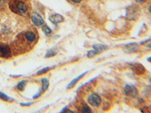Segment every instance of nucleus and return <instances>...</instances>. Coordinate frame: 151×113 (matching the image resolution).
<instances>
[{
	"mask_svg": "<svg viewBox=\"0 0 151 113\" xmlns=\"http://www.w3.org/2000/svg\"><path fill=\"white\" fill-rule=\"evenodd\" d=\"M123 90L125 95L131 98L136 97L137 96V94H138V91H137V88L132 84H125Z\"/></svg>",
	"mask_w": 151,
	"mask_h": 113,
	"instance_id": "nucleus-1",
	"label": "nucleus"
},
{
	"mask_svg": "<svg viewBox=\"0 0 151 113\" xmlns=\"http://www.w3.org/2000/svg\"><path fill=\"white\" fill-rule=\"evenodd\" d=\"M93 48H94V49L88 51L87 56L88 58H92V57H94L95 55L101 53L103 51H104V50H106V48H107V47H106V45H93Z\"/></svg>",
	"mask_w": 151,
	"mask_h": 113,
	"instance_id": "nucleus-2",
	"label": "nucleus"
},
{
	"mask_svg": "<svg viewBox=\"0 0 151 113\" xmlns=\"http://www.w3.org/2000/svg\"><path fill=\"white\" fill-rule=\"evenodd\" d=\"M87 100L88 103L92 106H98L101 104V97L97 94H89V96L87 98Z\"/></svg>",
	"mask_w": 151,
	"mask_h": 113,
	"instance_id": "nucleus-3",
	"label": "nucleus"
},
{
	"mask_svg": "<svg viewBox=\"0 0 151 113\" xmlns=\"http://www.w3.org/2000/svg\"><path fill=\"white\" fill-rule=\"evenodd\" d=\"M130 68L133 72L137 75H143L146 71V69L144 68L143 65H141L139 63H134V64H130Z\"/></svg>",
	"mask_w": 151,
	"mask_h": 113,
	"instance_id": "nucleus-4",
	"label": "nucleus"
},
{
	"mask_svg": "<svg viewBox=\"0 0 151 113\" xmlns=\"http://www.w3.org/2000/svg\"><path fill=\"white\" fill-rule=\"evenodd\" d=\"M124 51L128 54H132L137 52L139 50V45L135 42L129 43L127 45H125L123 48Z\"/></svg>",
	"mask_w": 151,
	"mask_h": 113,
	"instance_id": "nucleus-5",
	"label": "nucleus"
},
{
	"mask_svg": "<svg viewBox=\"0 0 151 113\" xmlns=\"http://www.w3.org/2000/svg\"><path fill=\"white\" fill-rule=\"evenodd\" d=\"M15 9L18 14H24L27 11V5L23 1H17L15 5Z\"/></svg>",
	"mask_w": 151,
	"mask_h": 113,
	"instance_id": "nucleus-6",
	"label": "nucleus"
},
{
	"mask_svg": "<svg viewBox=\"0 0 151 113\" xmlns=\"http://www.w3.org/2000/svg\"><path fill=\"white\" fill-rule=\"evenodd\" d=\"M31 20L36 26H42L44 24V20L40 14L36 12H33L30 15Z\"/></svg>",
	"mask_w": 151,
	"mask_h": 113,
	"instance_id": "nucleus-7",
	"label": "nucleus"
},
{
	"mask_svg": "<svg viewBox=\"0 0 151 113\" xmlns=\"http://www.w3.org/2000/svg\"><path fill=\"white\" fill-rule=\"evenodd\" d=\"M126 17L129 20H135L138 17V9L136 6H132V7H130V9H128L127 10Z\"/></svg>",
	"mask_w": 151,
	"mask_h": 113,
	"instance_id": "nucleus-8",
	"label": "nucleus"
},
{
	"mask_svg": "<svg viewBox=\"0 0 151 113\" xmlns=\"http://www.w3.org/2000/svg\"><path fill=\"white\" fill-rule=\"evenodd\" d=\"M0 56L3 58H9L11 56L10 47L7 45H0Z\"/></svg>",
	"mask_w": 151,
	"mask_h": 113,
	"instance_id": "nucleus-9",
	"label": "nucleus"
},
{
	"mask_svg": "<svg viewBox=\"0 0 151 113\" xmlns=\"http://www.w3.org/2000/svg\"><path fill=\"white\" fill-rule=\"evenodd\" d=\"M49 21L52 22V24H57L59 23H61L64 21V17H62L60 14H52L49 17Z\"/></svg>",
	"mask_w": 151,
	"mask_h": 113,
	"instance_id": "nucleus-10",
	"label": "nucleus"
},
{
	"mask_svg": "<svg viewBox=\"0 0 151 113\" xmlns=\"http://www.w3.org/2000/svg\"><path fill=\"white\" fill-rule=\"evenodd\" d=\"M86 73H87V72H83V73H82V74H81V75H79V76H77V77L75 78V79H73V80L70 82V84H69L68 85H67V89H71V88H73V87L74 86L76 85V83H77L78 82H79V79H82V78H83V76H84V75H86Z\"/></svg>",
	"mask_w": 151,
	"mask_h": 113,
	"instance_id": "nucleus-11",
	"label": "nucleus"
},
{
	"mask_svg": "<svg viewBox=\"0 0 151 113\" xmlns=\"http://www.w3.org/2000/svg\"><path fill=\"white\" fill-rule=\"evenodd\" d=\"M25 39L29 42H33L36 39V34L33 33V31H28L25 34Z\"/></svg>",
	"mask_w": 151,
	"mask_h": 113,
	"instance_id": "nucleus-12",
	"label": "nucleus"
},
{
	"mask_svg": "<svg viewBox=\"0 0 151 113\" xmlns=\"http://www.w3.org/2000/svg\"><path fill=\"white\" fill-rule=\"evenodd\" d=\"M41 84H42V91L44 92V91H45L47 89H48V86H49V82H48V79H46V78H43V79H42Z\"/></svg>",
	"mask_w": 151,
	"mask_h": 113,
	"instance_id": "nucleus-13",
	"label": "nucleus"
},
{
	"mask_svg": "<svg viewBox=\"0 0 151 113\" xmlns=\"http://www.w3.org/2000/svg\"><path fill=\"white\" fill-rule=\"evenodd\" d=\"M27 82V80H23L21 81V82H20L17 85V89H18L19 91H24L25 87H26Z\"/></svg>",
	"mask_w": 151,
	"mask_h": 113,
	"instance_id": "nucleus-14",
	"label": "nucleus"
},
{
	"mask_svg": "<svg viewBox=\"0 0 151 113\" xmlns=\"http://www.w3.org/2000/svg\"><path fill=\"white\" fill-rule=\"evenodd\" d=\"M0 99H2V100H3V101H12V100H13V99L9 97V96H7L6 94L1 92V91H0Z\"/></svg>",
	"mask_w": 151,
	"mask_h": 113,
	"instance_id": "nucleus-15",
	"label": "nucleus"
},
{
	"mask_svg": "<svg viewBox=\"0 0 151 113\" xmlns=\"http://www.w3.org/2000/svg\"><path fill=\"white\" fill-rule=\"evenodd\" d=\"M54 67H45V68L42 69H40V70H39L37 72V75H42V74H45V72H48L49 70H51V69H52Z\"/></svg>",
	"mask_w": 151,
	"mask_h": 113,
	"instance_id": "nucleus-16",
	"label": "nucleus"
},
{
	"mask_svg": "<svg viewBox=\"0 0 151 113\" xmlns=\"http://www.w3.org/2000/svg\"><path fill=\"white\" fill-rule=\"evenodd\" d=\"M42 30L44 32V33L46 35H49L52 33V29H50L49 27H48V26H47V25H43L42 26Z\"/></svg>",
	"mask_w": 151,
	"mask_h": 113,
	"instance_id": "nucleus-17",
	"label": "nucleus"
},
{
	"mask_svg": "<svg viewBox=\"0 0 151 113\" xmlns=\"http://www.w3.org/2000/svg\"><path fill=\"white\" fill-rule=\"evenodd\" d=\"M57 53H58V52H57V51H55L54 49H51V50H49L48 52H47L45 56V57H47V58H48V57H52V56H55Z\"/></svg>",
	"mask_w": 151,
	"mask_h": 113,
	"instance_id": "nucleus-18",
	"label": "nucleus"
},
{
	"mask_svg": "<svg viewBox=\"0 0 151 113\" xmlns=\"http://www.w3.org/2000/svg\"><path fill=\"white\" fill-rule=\"evenodd\" d=\"M141 44V45H144V46L146 47V48H148V49L151 50V39H147L146 40V41H142Z\"/></svg>",
	"mask_w": 151,
	"mask_h": 113,
	"instance_id": "nucleus-19",
	"label": "nucleus"
},
{
	"mask_svg": "<svg viewBox=\"0 0 151 113\" xmlns=\"http://www.w3.org/2000/svg\"><path fill=\"white\" fill-rule=\"evenodd\" d=\"M81 112H91V110L90 109V108L88 106H86V105H84V106L82 107V109H81Z\"/></svg>",
	"mask_w": 151,
	"mask_h": 113,
	"instance_id": "nucleus-20",
	"label": "nucleus"
},
{
	"mask_svg": "<svg viewBox=\"0 0 151 113\" xmlns=\"http://www.w3.org/2000/svg\"><path fill=\"white\" fill-rule=\"evenodd\" d=\"M32 104H33V102H29V103H21V106H29Z\"/></svg>",
	"mask_w": 151,
	"mask_h": 113,
	"instance_id": "nucleus-21",
	"label": "nucleus"
},
{
	"mask_svg": "<svg viewBox=\"0 0 151 113\" xmlns=\"http://www.w3.org/2000/svg\"><path fill=\"white\" fill-rule=\"evenodd\" d=\"M147 0H135V2H137V3H143V2H146Z\"/></svg>",
	"mask_w": 151,
	"mask_h": 113,
	"instance_id": "nucleus-22",
	"label": "nucleus"
},
{
	"mask_svg": "<svg viewBox=\"0 0 151 113\" xmlns=\"http://www.w3.org/2000/svg\"><path fill=\"white\" fill-rule=\"evenodd\" d=\"M71 2H73V3H76V4H77V3H79V2L82 1V0H70Z\"/></svg>",
	"mask_w": 151,
	"mask_h": 113,
	"instance_id": "nucleus-23",
	"label": "nucleus"
},
{
	"mask_svg": "<svg viewBox=\"0 0 151 113\" xmlns=\"http://www.w3.org/2000/svg\"><path fill=\"white\" fill-rule=\"evenodd\" d=\"M148 11H149L150 13L151 14V5H150L149 8H148Z\"/></svg>",
	"mask_w": 151,
	"mask_h": 113,
	"instance_id": "nucleus-24",
	"label": "nucleus"
},
{
	"mask_svg": "<svg viewBox=\"0 0 151 113\" xmlns=\"http://www.w3.org/2000/svg\"><path fill=\"white\" fill-rule=\"evenodd\" d=\"M147 61H149L150 63H151V56L148 57V58H147Z\"/></svg>",
	"mask_w": 151,
	"mask_h": 113,
	"instance_id": "nucleus-25",
	"label": "nucleus"
},
{
	"mask_svg": "<svg viewBox=\"0 0 151 113\" xmlns=\"http://www.w3.org/2000/svg\"><path fill=\"white\" fill-rule=\"evenodd\" d=\"M150 82H151V78H150Z\"/></svg>",
	"mask_w": 151,
	"mask_h": 113,
	"instance_id": "nucleus-26",
	"label": "nucleus"
},
{
	"mask_svg": "<svg viewBox=\"0 0 151 113\" xmlns=\"http://www.w3.org/2000/svg\"><path fill=\"white\" fill-rule=\"evenodd\" d=\"M150 107H151V105H150Z\"/></svg>",
	"mask_w": 151,
	"mask_h": 113,
	"instance_id": "nucleus-27",
	"label": "nucleus"
}]
</instances>
